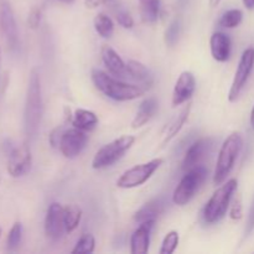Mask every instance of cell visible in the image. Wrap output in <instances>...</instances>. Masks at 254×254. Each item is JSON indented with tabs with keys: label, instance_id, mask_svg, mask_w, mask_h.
Segmentation results:
<instances>
[{
	"label": "cell",
	"instance_id": "cell-11",
	"mask_svg": "<svg viewBox=\"0 0 254 254\" xmlns=\"http://www.w3.org/2000/svg\"><path fill=\"white\" fill-rule=\"evenodd\" d=\"M0 31L11 51L19 47V31L11 5L7 0H0Z\"/></svg>",
	"mask_w": 254,
	"mask_h": 254
},
{
	"label": "cell",
	"instance_id": "cell-27",
	"mask_svg": "<svg viewBox=\"0 0 254 254\" xmlns=\"http://www.w3.org/2000/svg\"><path fill=\"white\" fill-rule=\"evenodd\" d=\"M94 248H96V238H94V236L92 233H83L76 242V246L72 250V254L93 253Z\"/></svg>",
	"mask_w": 254,
	"mask_h": 254
},
{
	"label": "cell",
	"instance_id": "cell-17",
	"mask_svg": "<svg viewBox=\"0 0 254 254\" xmlns=\"http://www.w3.org/2000/svg\"><path fill=\"white\" fill-rule=\"evenodd\" d=\"M210 49L213 60L217 62H226L230 60L232 42L225 32H213L210 37Z\"/></svg>",
	"mask_w": 254,
	"mask_h": 254
},
{
	"label": "cell",
	"instance_id": "cell-29",
	"mask_svg": "<svg viewBox=\"0 0 254 254\" xmlns=\"http://www.w3.org/2000/svg\"><path fill=\"white\" fill-rule=\"evenodd\" d=\"M179 242H180V236H179L178 231H170L164 237L163 243L159 253L160 254H173L178 248Z\"/></svg>",
	"mask_w": 254,
	"mask_h": 254
},
{
	"label": "cell",
	"instance_id": "cell-21",
	"mask_svg": "<svg viewBox=\"0 0 254 254\" xmlns=\"http://www.w3.org/2000/svg\"><path fill=\"white\" fill-rule=\"evenodd\" d=\"M71 124L74 128H78L83 131H92L98 126V117L94 112L78 108L74 111L73 116H72Z\"/></svg>",
	"mask_w": 254,
	"mask_h": 254
},
{
	"label": "cell",
	"instance_id": "cell-5",
	"mask_svg": "<svg viewBox=\"0 0 254 254\" xmlns=\"http://www.w3.org/2000/svg\"><path fill=\"white\" fill-rule=\"evenodd\" d=\"M207 169L203 165L193 166L186 171L173 192V202L178 206H185L195 197L207 178Z\"/></svg>",
	"mask_w": 254,
	"mask_h": 254
},
{
	"label": "cell",
	"instance_id": "cell-25",
	"mask_svg": "<svg viewBox=\"0 0 254 254\" xmlns=\"http://www.w3.org/2000/svg\"><path fill=\"white\" fill-rule=\"evenodd\" d=\"M94 30L102 39H111L114 34V22L104 12H99L93 20Z\"/></svg>",
	"mask_w": 254,
	"mask_h": 254
},
{
	"label": "cell",
	"instance_id": "cell-42",
	"mask_svg": "<svg viewBox=\"0 0 254 254\" xmlns=\"http://www.w3.org/2000/svg\"><path fill=\"white\" fill-rule=\"evenodd\" d=\"M0 54H1V51H0Z\"/></svg>",
	"mask_w": 254,
	"mask_h": 254
},
{
	"label": "cell",
	"instance_id": "cell-8",
	"mask_svg": "<svg viewBox=\"0 0 254 254\" xmlns=\"http://www.w3.org/2000/svg\"><path fill=\"white\" fill-rule=\"evenodd\" d=\"M254 68V47H248L242 52L240 62H238L237 69H236L235 77H233L232 86L228 92V101L231 103L237 102L240 96L242 94L251 73Z\"/></svg>",
	"mask_w": 254,
	"mask_h": 254
},
{
	"label": "cell",
	"instance_id": "cell-31",
	"mask_svg": "<svg viewBox=\"0 0 254 254\" xmlns=\"http://www.w3.org/2000/svg\"><path fill=\"white\" fill-rule=\"evenodd\" d=\"M116 19L123 29H133L134 20L128 10L123 9V7H118V9L116 10Z\"/></svg>",
	"mask_w": 254,
	"mask_h": 254
},
{
	"label": "cell",
	"instance_id": "cell-41",
	"mask_svg": "<svg viewBox=\"0 0 254 254\" xmlns=\"http://www.w3.org/2000/svg\"><path fill=\"white\" fill-rule=\"evenodd\" d=\"M0 237H1V228H0Z\"/></svg>",
	"mask_w": 254,
	"mask_h": 254
},
{
	"label": "cell",
	"instance_id": "cell-1",
	"mask_svg": "<svg viewBox=\"0 0 254 254\" xmlns=\"http://www.w3.org/2000/svg\"><path fill=\"white\" fill-rule=\"evenodd\" d=\"M91 78L96 88L99 92H102L106 97L113 99V101L128 102L140 98L145 94V89L143 87L126 83L121 79L109 76L107 72L102 71V69H92Z\"/></svg>",
	"mask_w": 254,
	"mask_h": 254
},
{
	"label": "cell",
	"instance_id": "cell-9",
	"mask_svg": "<svg viewBox=\"0 0 254 254\" xmlns=\"http://www.w3.org/2000/svg\"><path fill=\"white\" fill-rule=\"evenodd\" d=\"M88 143V135L86 131L78 128L66 129L62 133L59 143V149L62 155L67 159H74L84 150Z\"/></svg>",
	"mask_w": 254,
	"mask_h": 254
},
{
	"label": "cell",
	"instance_id": "cell-38",
	"mask_svg": "<svg viewBox=\"0 0 254 254\" xmlns=\"http://www.w3.org/2000/svg\"><path fill=\"white\" fill-rule=\"evenodd\" d=\"M221 2V0H208V4H210L211 7L218 6V4Z\"/></svg>",
	"mask_w": 254,
	"mask_h": 254
},
{
	"label": "cell",
	"instance_id": "cell-18",
	"mask_svg": "<svg viewBox=\"0 0 254 254\" xmlns=\"http://www.w3.org/2000/svg\"><path fill=\"white\" fill-rule=\"evenodd\" d=\"M159 103L156 101V98L154 97H148V98L144 99L140 104H139V108L136 111L135 117H134L133 122H131V128L133 129H139L143 126H145L154 116L158 112Z\"/></svg>",
	"mask_w": 254,
	"mask_h": 254
},
{
	"label": "cell",
	"instance_id": "cell-14",
	"mask_svg": "<svg viewBox=\"0 0 254 254\" xmlns=\"http://www.w3.org/2000/svg\"><path fill=\"white\" fill-rule=\"evenodd\" d=\"M213 145V139L212 138H201L198 140L193 141L189 149L186 150L185 156L181 163V168L183 170L188 171L192 169L193 166L200 165L201 160L210 153Z\"/></svg>",
	"mask_w": 254,
	"mask_h": 254
},
{
	"label": "cell",
	"instance_id": "cell-12",
	"mask_svg": "<svg viewBox=\"0 0 254 254\" xmlns=\"http://www.w3.org/2000/svg\"><path fill=\"white\" fill-rule=\"evenodd\" d=\"M45 235L51 241L61 240L66 233L64 221V206L59 202H52L47 208L45 216Z\"/></svg>",
	"mask_w": 254,
	"mask_h": 254
},
{
	"label": "cell",
	"instance_id": "cell-23",
	"mask_svg": "<svg viewBox=\"0 0 254 254\" xmlns=\"http://www.w3.org/2000/svg\"><path fill=\"white\" fill-rule=\"evenodd\" d=\"M139 12L145 24H154L160 14V0H139Z\"/></svg>",
	"mask_w": 254,
	"mask_h": 254
},
{
	"label": "cell",
	"instance_id": "cell-39",
	"mask_svg": "<svg viewBox=\"0 0 254 254\" xmlns=\"http://www.w3.org/2000/svg\"><path fill=\"white\" fill-rule=\"evenodd\" d=\"M251 126H252L253 130H254V106L252 112H251Z\"/></svg>",
	"mask_w": 254,
	"mask_h": 254
},
{
	"label": "cell",
	"instance_id": "cell-24",
	"mask_svg": "<svg viewBox=\"0 0 254 254\" xmlns=\"http://www.w3.org/2000/svg\"><path fill=\"white\" fill-rule=\"evenodd\" d=\"M82 220V210L79 206L71 203L64 207V221L66 233H72Z\"/></svg>",
	"mask_w": 254,
	"mask_h": 254
},
{
	"label": "cell",
	"instance_id": "cell-22",
	"mask_svg": "<svg viewBox=\"0 0 254 254\" xmlns=\"http://www.w3.org/2000/svg\"><path fill=\"white\" fill-rule=\"evenodd\" d=\"M190 113H191V103H188V106L184 107V108L180 111V113H179L178 116H176L175 118L169 123L168 128H166V131H165V135H164V141H163L164 145H165L166 143H169L171 139L175 138V136L180 133L183 127L185 126V123L188 122Z\"/></svg>",
	"mask_w": 254,
	"mask_h": 254
},
{
	"label": "cell",
	"instance_id": "cell-33",
	"mask_svg": "<svg viewBox=\"0 0 254 254\" xmlns=\"http://www.w3.org/2000/svg\"><path fill=\"white\" fill-rule=\"evenodd\" d=\"M41 19H42V9L41 7L36 6V7H32L31 11H30L29 14V17H27V24H29V26L31 27V29H37L40 25V22H41Z\"/></svg>",
	"mask_w": 254,
	"mask_h": 254
},
{
	"label": "cell",
	"instance_id": "cell-16",
	"mask_svg": "<svg viewBox=\"0 0 254 254\" xmlns=\"http://www.w3.org/2000/svg\"><path fill=\"white\" fill-rule=\"evenodd\" d=\"M101 57L103 64L108 72L113 76L118 77V78H123V77H128V71H127V62L123 61L118 52L113 49V47L108 46V45H103L101 47Z\"/></svg>",
	"mask_w": 254,
	"mask_h": 254
},
{
	"label": "cell",
	"instance_id": "cell-26",
	"mask_svg": "<svg viewBox=\"0 0 254 254\" xmlns=\"http://www.w3.org/2000/svg\"><path fill=\"white\" fill-rule=\"evenodd\" d=\"M243 20V12L242 10L240 9H230L227 11H225L221 16L220 21V26L226 27V29H235L237 27L238 25L242 22Z\"/></svg>",
	"mask_w": 254,
	"mask_h": 254
},
{
	"label": "cell",
	"instance_id": "cell-4",
	"mask_svg": "<svg viewBox=\"0 0 254 254\" xmlns=\"http://www.w3.org/2000/svg\"><path fill=\"white\" fill-rule=\"evenodd\" d=\"M242 148L243 138L242 134L238 133V131H233L225 139V141L221 145L215 173H213V184L215 185H221V184L225 183L227 176L235 168L236 160L240 156Z\"/></svg>",
	"mask_w": 254,
	"mask_h": 254
},
{
	"label": "cell",
	"instance_id": "cell-40",
	"mask_svg": "<svg viewBox=\"0 0 254 254\" xmlns=\"http://www.w3.org/2000/svg\"><path fill=\"white\" fill-rule=\"evenodd\" d=\"M59 1L64 2V4H72V2H74V0H59Z\"/></svg>",
	"mask_w": 254,
	"mask_h": 254
},
{
	"label": "cell",
	"instance_id": "cell-15",
	"mask_svg": "<svg viewBox=\"0 0 254 254\" xmlns=\"http://www.w3.org/2000/svg\"><path fill=\"white\" fill-rule=\"evenodd\" d=\"M155 221H146L139 223L138 228L133 232L130 237V253L145 254L148 253L150 246V235L153 231Z\"/></svg>",
	"mask_w": 254,
	"mask_h": 254
},
{
	"label": "cell",
	"instance_id": "cell-6",
	"mask_svg": "<svg viewBox=\"0 0 254 254\" xmlns=\"http://www.w3.org/2000/svg\"><path fill=\"white\" fill-rule=\"evenodd\" d=\"M134 143H135L134 135H122L114 139L97 151L92 160V168L96 170L109 168L121 160L126 155L127 151L134 145Z\"/></svg>",
	"mask_w": 254,
	"mask_h": 254
},
{
	"label": "cell",
	"instance_id": "cell-36",
	"mask_svg": "<svg viewBox=\"0 0 254 254\" xmlns=\"http://www.w3.org/2000/svg\"><path fill=\"white\" fill-rule=\"evenodd\" d=\"M114 1V0H84V5L88 9H97V7L102 6V5L109 4V2Z\"/></svg>",
	"mask_w": 254,
	"mask_h": 254
},
{
	"label": "cell",
	"instance_id": "cell-30",
	"mask_svg": "<svg viewBox=\"0 0 254 254\" xmlns=\"http://www.w3.org/2000/svg\"><path fill=\"white\" fill-rule=\"evenodd\" d=\"M22 238V225L21 222H15L11 226L7 235L6 240V247L9 251H15L20 246Z\"/></svg>",
	"mask_w": 254,
	"mask_h": 254
},
{
	"label": "cell",
	"instance_id": "cell-37",
	"mask_svg": "<svg viewBox=\"0 0 254 254\" xmlns=\"http://www.w3.org/2000/svg\"><path fill=\"white\" fill-rule=\"evenodd\" d=\"M242 1H243V5H245L248 10L254 9V0H242Z\"/></svg>",
	"mask_w": 254,
	"mask_h": 254
},
{
	"label": "cell",
	"instance_id": "cell-10",
	"mask_svg": "<svg viewBox=\"0 0 254 254\" xmlns=\"http://www.w3.org/2000/svg\"><path fill=\"white\" fill-rule=\"evenodd\" d=\"M7 155V173L12 178H21L26 175L32 165V155L30 146L22 144L20 146H14Z\"/></svg>",
	"mask_w": 254,
	"mask_h": 254
},
{
	"label": "cell",
	"instance_id": "cell-13",
	"mask_svg": "<svg viewBox=\"0 0 254 254\" xmlns=\"http://www.w3.org/2000/svg\"><path fill=\"white\" fill-rule=\"evenodd\" d=\"M195 89L196 78L193 73L190 71H184L179 76L175 87H174L173 98H171V104H173L174 108L190 101L191 97L195 93Z\"/></svg>",
	"mask_w": 254,
	"mask_h": 254
},
{
	"label": "cell",
	"instance_id": "cell-20",
	"mask_svg": "<svg viewBox=\"0 0 254 254\" xmlns=\"http://www.w3.org/2000/svg\"><path fill=\"white\" fill-rule=\"evenodd\" d=\"M127 71H128L129 78H133L138 83L145 87H151L154 84V74L148 67L140 61L136 60H129L127 62Z\"/></svg>",
	"mask_w": 254,
	"mask_h": 254
},
{
	"label": "cell",
	"instance_id": "cell-28",
	"mask_svg": "<svg viewBox=\"0 0 254 254\" xmlns=\"http://www.w3.org/2000/svg\"><path fill=\"white\" fill-rule=\"evenodd\" d=\"M180 32H181L180 19H174L165 30V35H164L165 44L168 45L169 47L175 46L179 41V37H180Z\"/></svg>",
	"mask_w": 254,
	"mask_h": 254
},
{
	"label": "cell",
	"instance_id": "cell-3",
	"mask_svg": "<svg viewBox=\"0 0 254 254\" xmlns=\"http://www.w3.org/2000/svg\"><path fill=\"white\" fill-rule=\"evenodd\" d=\"M237 188V179H230L227 183L221 184L220 188L212 193L202 210V220L206 225H215L225 217Z\"/></svg>",
	"mask_w": 254,
	"mask_h": 254
},
{
	"label": "cell",
	"instance_id": "cell-7",
	"mask_svg": "<svg viewBox=\"0 0 254 254\" xmlns=\"http://www.w3.org/2000/svg\"><path fill=\"white\" fill-rule=\"evenodd\" d=\"M164 160L161 158L153 159L148 163L139 164L124 171L117 180V186L119 189H134L144 185L155 171L163 165Z\"/></svg>",
	"mask_w": 254,
	"mask_h": 254
},
{
	"label": "cell",
	"instance_id": "cell-34",
	"mask_svg": "<svg viewBox=\"0 0 254 254\" xmlns=\"http://www.w3.org/2000/svg\"><path fill=\"white\" fill-rule=\"evenodd\" d=\"M64 130H66V126H64V124H62V126L56 127V128L51 131L49 141H50V145H51L52 148H59L60 139H61L62 133H64Z\"/></svg>",
	"mask_w": 254,
	"mask_h": 254
},
{
	"label": "cell",
	"instance_id": "cell-19",
	"mask_svg": "<svg viewBox=\"0 0 254 254\" xmlns=\"http://www.w3.org/2000/svg\"><path fill=\"white\" fill-rule=\"evenodd\" d=\"M165 201L161 197L154 198L136 211L134 215V221L138 223L146 222V221H156V218L165 211Z\"/></svg>",
	"mask_w": 254,
	"mask_h": 254
},
{
	"label": "cell",
	"instance_id": "cell-2",
	"mask_svg": "<svg viewBox=\"0 0 254 254\" xmlns=\"http://www.w3.org/2000/svg\"><path fill=\"white\" fill-rule=\"evenodd\" d=\"M42 118V96L39 72L32 69L29 77L24 111V128L27 139H34Z\"/></svg>",
	"mask_w": 254,
	"mask_h": 254
},
{
	"label": "cell",
	"instance_id": "cell-32",
	"mask_svg": "<svg viewBox=\"0 0 254 254\" xmlns=\"http://www.w3.org/2000/svg\"><path fill=\"white\" fill-rule=\"evenodd\" d=\"M230 217L233 221H240L243 217V206H242V200L241 197H235V200L232 201V205H231L230 210Z\"/></svg>",
	"mask_w": 254,
	"mask_h": 254
},
{
	"label": "cell",
	"instance_id": "cell-35",
	"mask_svg": "<svg viewBox=\"0 0 254 254\" xmlns=\"http://www.w3.org/2000/svg\"><path fill=\"white\" fill-rule=\"evenodd\" d=\"M254 230V198H253V202L251 205L250 208V213H248V217H247V225H246V236H250L251 233L253 232Z\"/></svg>",
	"mask_w": 254,
	"mask_h": 254
}]
</instances>
